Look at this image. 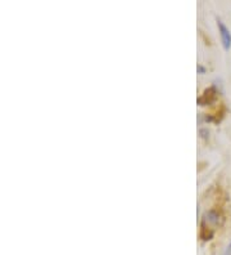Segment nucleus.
Returning <instances> with one entry per match:
<instances>
[{"label": "nucleus", "instance_id": "1", "mask_svg": "<svg viewBox=\"0 0 231 255\" xmlns=\"http://www.w3.org/2000/svg\"><path fill=\"white\" fill-rule=\"evenodd\" d=\"M222 223H224V217L221 215V213L212 209V210H208V212L204 213L200 227L213 231L212 227H220V226H222Z\"/></svg>", "mask_w": 231, "mask_h": 255}, {"label": "nucleus", "instance_id": "2", "mask_svg": "<svg viewBox=\"0 0 231 255\" xmlns=\"http://www.w3.org/2000/svg\"><path fill=\"white\" fill-rule=\"evenodd\" d=\"M217 27H219L220 36H221V43L224 49L229 50L231 48V32L221 19L217 18Z\"/></svg>", "mask_w": 231, "mask_h": 255}, {"label": "nucleus", "instance_id": "3", "mask_svg": "<svg viewBox=\"0 0 231 255\" xmlns=\"http://www.w3.org/2000/svg\"><path fill=\"white\" fill-rule=\"evenodd\" d=\"M216 98H217V91H216L215 87H211L206 89L203 94L198 98V105L199 106H208V105H212L215 102Z\"/></svg>", "mask_w": 231, "mask_h": 255}, {"label": "nucleus", "instance_id": "4", "mask_svg": "<svg viewBox=\"0 0 231 255\" xmlns=\"http://www.w3.org/2000/svg\"><path fill=\"white\" fill-rule=\"evenodd\" d=\"M199 134L200 138H203V139H208V137H210V131L207 130V129H200Z\"/></svg>", "mask_w": 231, "mask_h": 255}, {"label": "nucleus", "instance_id": "5", "mask_svg": "<svg viewBox=\"0 0 231 255\" xmlns=\"http://www.w3.org/2000/svg\"><path fill=\"white\" fill-rule=\"evenodd\" d=\"M197 71H198V74H199V75H204L207 72V69L204 67L203 65H198L197 66Z\"/></svg>", "mask_w": 231, "mask_h": 255}, {"label": "nucleus", "instance_id": "6", "mask_svg": "<svg viewBox=\"0 0 231 255\" xmlns=\"http://www.w3.org/2000/svg\"><path fill=\"white\" fill-rule=\"evenodd\" d=\"M222 255H231V243L229 244V246L226 248V250L224 252V254H222Z\"/></svg>", "mask_w": 231, "mask_h": 255}]
</instances>
